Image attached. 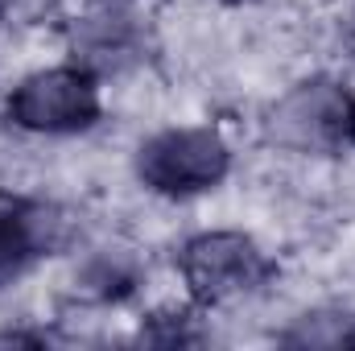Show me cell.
<instances>
[{"label": "cell", "mask_w": 355, "mask_h": 351, "mask_svg": "<svg viewBox=\"0 0 355 351\" xmlns=\"http://www.w3.org/2000/svg\"><path fill=\"white\" fill-rule=\"evenodd\" d=\"M8 120L37 137H75L99 124L103 99L87 67H50L25 75L8 91Z\"/></svg>", "instance_id": "obj_2"}, {"label": "cell", "mask_w": 355, "mask_h": 351, "mask_svg": "<svg viewBox=\"0 0 355 351\" xmlns=\"http://www.w3.org/2000/svg\"><path fill=\"white\" fill-rule=\"evenodd\" d=\"M178 273L198 306H223L265 289L272 261L244 232H198L182 244Z\"/></svg>", "instance_id": "obj_3"}, {"label": "cell", "mask_w": 355, "mask_h": 351, "mask_svg": "<svg viewBox=\"0 0 355 351\" xmlns=\"http://www.w3.org/2000/svg\"><path fill=\"white\" fill-rule=\"evenodd\" d=\"M347 141L355 145V99H352V116H347Z\"/></svg>", "instance_id": "obj_7"}, {"label": "cell", "mask_w": 355, "mask_h": 351, "mask_svg": "<svg viewBox=\"0 0 355 351\" xmlns=\"http://www.w3.org/2000/svg\"><path fill=\"white\" fill-rule=\"evenodd\" d=\"M223 4H261V0H223Z\"/></svg>", "instance_id": "obj_8"}, {"label": "cell", "mask_w": 355, "mask_h": 351, "mask_svg": "<svg viewBox=\"0 0 355 351\" xmlns=\"http://www.w3.org/2000/svg\"><path fill=\"white\" fill-rule=\"evenodd\" d=\"M352 95L327 75H314L293 91H285L268 108V141L293 153H331L347 141Z\"/></svg>", "instance_id": "obj_4"}, {"label": "cell", "mask_w": 355, "mask_h": 351, "mask_svg": "<svg viewBox=\"0 0 355 351\" xmlns=\"http://www.w3.org/2000/svg\"><path fill=\"white\" fill-rule=\"evenodd\" d=\"M71 240V219L46 198L0 190V289Z\"/></svg>", "instance_id": "obj_5"}, {"label": "cell", "mask_w": 355, "mask_h": 351, "mask_svg": "<svg viewBox=\"0 0 355 351\" xmlns=\"http://www.w3.org/2000/svg\"><path fill=\"white\" fill-rule=\"evenodd\" d=\"M285 348H314V351H339L355 348V314L352 310H310L293 318V327L281 335Z\"/></svg>", "instance_id": "obj_6"}, {"label": "cell", "mask_w": 355, "mask_h": 351, "mask_svg": "<svg viewBox=\"0 0 355 351\" xmlns=\"http://www.w3.org/2000/svg\"><path fill=\"white\" fill-rule=\"evenodd\" d=\"M232 174V149L215 128L190 124L153 132L137 149V178L162 198H194Z\"/></svg>", "instance_id": "obj_1"}]
</instances>
